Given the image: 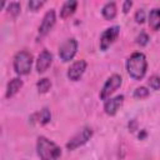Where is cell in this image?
I'll use <instances>...</instances> for the list:
<instances>
[{"instance_id": "cell-1", "label": "cell", "mask_w": 160, "mask_h": 160, "mask_svg": "<svg viewBox=\"0 0 160 160\" xmlns=\"http://www.w3.org/2000/svg\"><path fill=\"white\" fill-rule=\"evenodd\" d=\"M146 69L148 61L142 52H134L126 61L128 74L135 80H141L146 74Z\"/></svg>"}, {"instance_id": "cell-2", "label": "cell", "mask_w": 160, "mask_h": 160, "mask_svg": "<svg viewBox=\"0 0 160 160\" xmlns=\"http://www.w3.org/2000/svg\"><path fill=\"white\" fill-rule=\"evenodd\" d=\"M38 155L41 160H58L61 155V149L49 139L40 136L36 144Z\"/></svg>"}, {"instance_id": "cell-3", "label": "cell", "mask_w": 160, "mask_h": 160, "mask_svg": "<svg viewBox=\"0 0 160 160\" xmlns=\"http://www.w3.org/2000/svg\"><path fill=\"white\" fill-rule=\"evenodd\" d=\"M32 55L26 50L19 51L14 58V70L18 75H28L31 70Z\"/></svg>"}, {"instance_id": "cell-4", "label": "cell", "mask_w": 160, "mask_h": 160, "mask_svg": "<svg viewBox=\"0 0 160 160\" xmlns=\"http://www.w3.org/2000/svg\"><path fill=\"white\" fill-rule=\"evenodd\" d=\"M91 136H92V130L90 128H84L69 140V142L66 144V148L69 150H75L81 145H84L85 142H88V140H90Z\"/></svg>"}, {"instance_id": "cell-5", "label": "cell", "mask_w": 160, "mask_h": 160, "mask_svg": "<svg viewBox=\"0 0 160 160\" xmlns=\"http://www.w3.org/2000/svg\"><path fill=\"white\" fill-rule=\"evenodd\" d=\"M121 82H122V79H121L120 75H118V74L111 75V76L106 80V82L104 84V86H102V89H101V91H100V99L106 100L115 90H118V89L120 88Z\"/></svg>"}, {"instance_id": "cell-6", "label": "cell", "mask_w": 160, "mask_h": 160, "mask_svg": "<svg viewBox=\"0 0 160 160\" xmlns=\"http://www.w3.org/2000/svg\"><path fill=\"white\" fill-rule=\"evenodd\" d=\"M78 50V41L75 39H68L59 49V56L62 61H70Z\"/></svg>"}, {"instance_id": "cell-7", "label": "cell", "mask_w": 160, "mask_h": 160, "mask_svg": "<svg viewBox=\"0 0 160 160\" xmlns=\"http://www.w3.org/2000/svg\"><path fill=\"white\" fill-rule=\"evenodd\" d=\"M119 31H120L119 26H111V28L106 29L101 34V38H100V49L104 50V51L108 50V48L116 40V38L119 35Z\"/></svg>"}, {"instance_id": "cell-8", "label": "cell", "mask_w": 160, "mask_h": 160, "mask_svg": "<svg viewBox=\"0 0 160 160\" xmlns=\"http://www.w3.org/2000/svg\"><path fill=\"white\" fill-rule=\"evenodd\" d=\"M85 70H86V61L85 60H78L68 69V78L72 81H78L82 76Z\"/></svg>"}, {"instance_id": "cell-9", "label": "cell", "mask_w": 160, "mask_h": 160, "mask_svg": "<svg viewBox=\"0 0 160 160\" xmlns=\"http://www.w3.org/2000/svg\"><path fill=\"white\" fill-rule=\"evenodd\" d=\"M54 24H55V11L54 10H49L45 14L40 26H39V35H40V38L45 36L52 29Z\"/></svg>"}, {"instance_id": "cell-10", "label": "cell", "mask_w": 160, "mask_h": 160, "mask_svg": "<svg viewBox=\"0 0 160 160\" xmlns=\"http://www.w3.org/2000/svg\"><path fill=\"white\" fill-rule=\"evenodd\" d=\"M122 102H124V96H122V95H118V96H115V98L109 99V100L105 101V104H104V110H105V112H106L108 115L112 116V115H115V114L118 112V110H119V108L122 105Z\"/></svg>"}, {"instance_id": "cell-11", "label": "cell", "mask_w": 160, "mask_h": 160, "mask_svg": "<svg viewBox=\"0 0 160 160\" xmlns=\"http://www.w3.org/2000/svg\"><path fill=\"white\" fill-rule=\"evenodd\" d=\"M51 62H52V55L48 50H42L38 58V61H36L38 72H45L49 69V66L51 65Z\"/></svg>"}, {"instance_id": "cell-12", "label": "cell", "mask_w": 160, "mask_h": 160, "mask_svg": "<svg viewBox=\"0 0 160 160\" xmlns=\"http://www.w3.org/2000/svg\"><path fill=\"white\" fill-rule=\"evenodd\" d=\"M22 88V80L19 78H15L12 80L9 81L8 88H6V98H12L15 94H18V91Z\"/></svg>"}, {"instance_id": "cell-13", "label": "cell", "mask_w": 160, "mask_h": 160, "mask_svg": "<svg viewBox=\"0 0 160 160\" xmlns=\"http://www.w3.org/2000/svg\"><path fill=\"white\" fill-rule=\"evenodd\" d=\"M149 26L154 31L160 29V9L159 8H155L150 11V14H149Z\"/></svg>"}, {"instance_id": "cell-14", "label": "cell", "mask_w": 160, "mask_h": 160, "mask_svg": "<svg viewBox=\"0 0 160 160\" xmlns=\"http://www.w3.org/2000/svg\"><path fill=\"white\" fill-rule=\"evenodd\" d=\"M76 6H78V2H76L75 0H69V1H66V2L62 5L61 10H60V16H61L62 19L69 18L70 15H72V14L75 12Z\"/></svg>"}, {"instance_id": "cell-15", "label": "cell", "mask_w": 160, "mask_h": 160, "mask_svg": "<svg viewBox=\"0 0 160 160\" xmlns=\"http://www.w3.org/2000/svg\"><path fill=\"white\" fill-rule=\"evenodd\" d=\"M102 12V16L106 19V20H112L115 16H116V4L114 1H110V2H106L101 10Z\"/></svg>"}, {"instance_id": "cell-16", "label": "cell", "mask_w": 160, "mask_h": 160, "mask_svg": "<svg viewBox=\"0 0 160 160\" xmlns=\"http://www.w3.org/2000/svg\"><path fill=\"white\" fill-rule=\"evenodd\" d=\"M34 116H36V118H38V122H39V124H41V125L48 124V122L50 121V119H51L50 110H49V109H46V108H44V109H42L40 112L35 114Z\"/></svg>"}, {"instance_id": "cell-17", "label": "cell", "mask_w": 160, "mask_h": 160, "mask_svg": "<svg viewBox=\"0 0 160 160\" xmlns=\"http://www.w3.org/2000/svg\"><path fill=\"white\" fill-rule=\"evenodd\" d=\"M36 86H38L39 92L44 94V92H48V90H49V89H50V86H51V82H50V80H49V79L44 78V79H40V80L38 81Z\"/></svg>"}, {"instance_id": "cell-18", "label": "cell", "mask_w": 160, "mask_h": 160, "mask_svg": "<svg viewBox=\"0 0 160 160\" xmlns=\"http://www.w3.org/2000/svg\"><path fill=\"white\" fill-rule=\"evenodd\" d=\"M148 96H149V90L144 86H140V88L135 89V91H134V98H136V99H145Z\"/></svg>"}, {"instance_id": "cell-19", "label": "cell", "mask_w": 160, "mask_h": 160, "mask_svg": "<svg viewBox=\"0 0 160 160\" xmlns=\"http://www.w3.org/2000/svg\"><path fill=\"white\" fill-rule=\"evenodd\" d=\"M8 12L11 16H18V14L20 12V4L19 2H10L8 6Z\"/></svg>"}, {"instance_id": "cell-20", "label": "cell", "mask_w": 160, "mask_h": 160, "mask_svg": "<svg viewBox=\"0 0 160 160\" xmlns=\"http://www.w3.org/2000/svg\"><path fill=\"white\" fill-rule=\"evenodd\" d=\"M148 84H149V86H150L152 90H159V89H160V78L156 76V75H152V76L149 79Z\"/></svg>"}, {"instance_id": "cell-21", "label": "cell", "mask_w": 160, "mask_h": 160, "mask_svg": "<svg viewBox=\"0 0 160 160\" xmlns=\"http://www.w3.org/2000/svg\"><path fill=\"white\" fill-rule=\"evenodd\" d=\"M148 41H149V36H148V34H145L144 31H142V32H140V35L136 38V42H138L140 46L146 45V44H148Z\"/></svg>"}, {"instance_id": "cell-22", "label": "cell", "mask_w": 160, "mask_h": 160, "mask_svg": "<svg viewBox=\"0 0 160 160\" xmlns=\"http://www.w3.org/2000/svg\"><path fill=\"white\" fill-rule=\"evenodd\" d=\"M29 8H30V10H39L42 5H44V2L42 1H35V0H31V1H29Z\"/></svg>"}, {"instance_id": "cell-23", "label": "cell", "mask_w": 160, "mask_h": 160, "mask_svg": "<svg viewBox=\"0 0 160 160\" xmlns=\"http://www.w3.org/2000/svg\"><path fill=\"white\" fill-rule=\"evenodd\" d=\"M135 20H136V22H139V24H142V22H144V20H145V12H144L142 9H139V10L136 11V14H135Z\"/></svg>"}, {"instance_id": "cell-24", "label": "cell", "mask_w": 160, "mask_h": 160, "mask_svg": "<svg viewBox=\"0 0 160 160\" xmlns=\"http://www.w3.org/2000/svg\"><path fill=\"white\" fill-rule=\"evenodd\" d=\"M132 6V2L130 1V0H126V1H124V5H122V11L124 12H128L129 10H130V8Z\"/></svg>"}]
</instances>
